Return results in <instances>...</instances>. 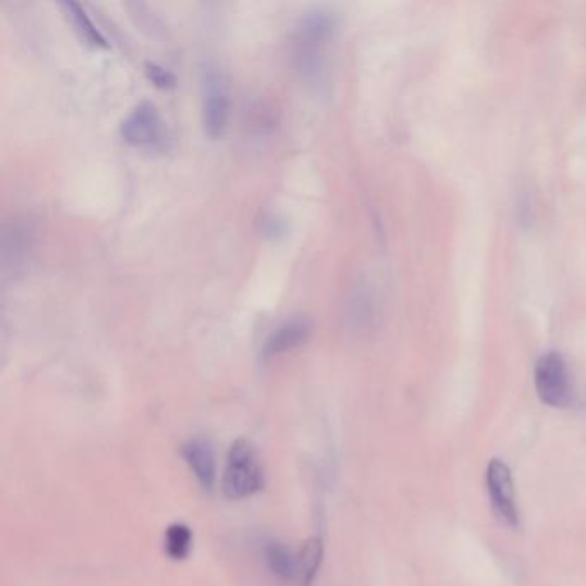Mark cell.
Here are the masks:
<instances>
[{"instance_id": "6", "label": "cell", "mask_w": 586, "mask_h": 586, "mask_svg": "<svg viewBox=\"0 0 586 586\" xmlns=\"http://www.w3.org/2000/svg\"><path fill=\"white\" fill-rule=\"evenodd\" d=\"M487 489L495 514L509 526H518L519 513L514 494L511 470L501 459H492L487 466Z\"/></svg>"}, {"instance_id": "9", "label": "cell", "mask_w": 586, "mask_h": 586, "mask_svg": "<svg viewBox=\"0 0 586 586\" xmlns=\"http://www.w3.org/2000/svg\"><path fill=\"white\" fill-rule=\"evenodd\" d=\"M62 7H64L71 25L74 26V31L81 38V42L86 43L92 49H107L109 47L107 38L102 35V31L98 30L97 26L93 25L92 19L88 18V14L85 13V9L80 4L68 2V4H62Z\"/></svg>"}, {"instance_id": "4", "label": "cell", "mask_w": 586, "mask_h": 586, "mask_svg": "<svg viewBox=\"0 0 586 586\" xmlns=\"http://www.w3.org/2000/svg\"><path fill=\"white\" fill-rule=\"evenodd\" d=\"M229 90L219 69H203V129L210 140L224 136L229 123Z\"/></svg>"}, {"instance_id": "8", "label": "cell", "mask_w": 586, "mask_h": 586, "mask_svg": "<svg viewBox=\"0 0 586 586\" xmlns=\"http://www.w3.org/2000/svg\"><path fill=\"white\" fill-rule=\"evenodd\" d=\"M310 337V325L306 320L294 318L270 334L263 346V358L270 360L275 356L284 355L287 351L300 348Z\"/></svg>"}, {"instance_id": "10", "label": "cell", "mask_w": 586, "mask_h": 586, "mask_svg": "<svg viewBox=\"0 0 586 586\" xmlns=\"http://www.w3.org/2000/svg\"><path fill=\"white\" fill-rule=\"evenodd\" d=\"M270 571L281 580H294L298 576V557L281 544H270L265 550Z\"/></svg>"}, {"instance_id": "2", "label": "cell", "mask_w": 586, "mask_h": 586, "mask_svg": "<svg viewBox=\"0 0 586 586\" xmlns=\"http://www.w3.org/2000/svg\"><path fill=\"white\" fill-rule=\"evenodd\" d=\"M263 471L257 452L246 439H238L227 454L222 492L231 501H241L262 489Z\"/></svg>"}, {"instance_id": "11", "label": "cell", "mask_w": 586, "mask_h": 586, "mask_svg": "<svg viewBox=\"0 0 586 586\" xmlns=\"http://www.w3.org/2000/svg\"><path fill=\"white\" fill-rule=\"evenodd\" d=\"M322 556H324L322 540L318 537L310 538L298 557V578L303 581V585H312L320 568Z\"/></svg>"}, {"instance_id": "5", "label": "cell", "mask_w": 586, "mask_h": 586, "mask_svg": "<svg viewBox=\"0 0 586 586\" xmlns=\"http://www.w3.org/2000/svg\"><path fill=\"white\" fill-rule=\"evenodd\" d=\"M121 135L131 147L143 150H159L167 140L165 124L160 117L159 110L153 104L143 102L136 105L123 121Z\"/></svg>"}, {"instance_id": "3", "label": "cell", "mask_w": 586, "mask_h": 586, "mask_svg": "<svg viewBox=\"0 0 586 586\" xmlns=\"http://www.w3.org/2000/svg\"><path fill=\"white\" fill-rule=\"evenodd\" d=\"M535 389L540 401L552 408H566L571 403V375L559 353L540 356L535 367Z\"/></svg>"}, {"instance_id": "7", "label": "cell", "mask_w": 586, "mask_h": 586, "mask_svg": "<svg viewBox=\"0 0 586 586\" xmlns=\"http://www.w3.org/2000/svg\"><path fill=\"white\" fill-rule=\"evenodd\" d=\"M183 458L203 489H214L217 464L212 444L205 439L188 440L183 446Z\"/></svg>"}, {"instance_id": "1", "label": "cell", "mask_w": 586, "mask_h": 586, "mask_svg": "<svg viewBox=\"0 0 586 586\" xmlns=\"http://www.w3.org/2000/svg\"><path fill=\"white\" fill-rule=\"evenodd\" d=\"M334 21L325 13L308 14L294 35V59L305 80H318L324 71L325 52L332 40Z\"/></svg>"}, {"instance_id": "12", "label": "cell", "mask_w": 586, "mask_h": 586, "mask_svg": "<svg viewBox=\"0 0 586 586\" xmlns=\"http://www.w3.org/2000/svg\"><path fill=\"white\" fill-rule=\"evenodd\" d=\"M191 530L183 523H174L165 530L164 550L172 561H183L190 556Z\"/></svg>"}, {"instance_id": "13", "label": "cell", "mask_w": 586, "mask_h": 586, "mask_svg": "<svg viewBox=\"0 0 586 586\" xmlns=\"http://www.w3.org/2000/svg\"><path fill=\"white\" fill-rule=\"evenodd\" d=\"M147 74L153 85L159 86V88H172L176 85V76L167 71V69L160 68L157 64H147Z\"/></svg>"}]
</instances>
